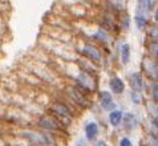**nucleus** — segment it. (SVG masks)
Masks as SVG:
<instances>
[{
	"mask_svg": "<svg viewBox=\"0 0 158 146\" xmlns=\"http://www.w3.org/2000/svg\"><path fill=\"white\" fill-rule=\"evenodd\" d=\"M156 0H135V6H134V11L137 12H142L146 15L152 16L153 8L156 6Z\"/></svg>",
	"mask_w": 158,
	"mask_h": 146,
	"instance_id": "obj_20",
	"label": "nucleus"
},
{
	"mask_svg": "<svg viewBox=\"0 0 158 146\" xmlns=\"http://www.w3.org/2000/svg\"><path fill=\"white\" fill-rule=\"evenodd\" d=\"M63 96L71 102L76 109L80 110H90L92 106L94 105L93 97L85 94L84 92H81L80 89H77L72 82H68L63 86Z\"/></svg>",
	"mask_w": 158,
	"mask_h": 146,
	"instance_id": "obj_5",
	"label": "nucleus"
},
{
	"mask_svg": "<svg viewBox=\"0 0 158 146\" xmlns=\"http://www.w3.org/2000/svg\"><path fill=\"white\" fill-rule=\"evenodd\" d=\"M89 145H90V144L88 142L84 136H82V137H78V138L74 141V144H73V146H89Z\"/></svg>",
	"mask_w": 158,
	"mask_h": 146,
	"instance_id": "obj_26",
	"label": "nucleus"
},
{
	"mask_svg": "<svg viewBox=\"0 0 158 146\" xmlns=\"http://www.w3.org/2000/svg\"><path fill=\"white\" fill-rule=\"evenodd\" d=\"M142 121L143 117L139 116L137 112L126 110V112H124V117H122L121 130L126 133V134H131V133H134L142 126Z\"/></svg>",
	"mask_w": 158,
	"mask_h": 146,
	"instance_id": "obj_11",
	"label": "nucleus"
},
{
	"mask_svg": "<svg viewBox=\"0 0 158 146\" xmlns=\"http://www.w3.org/2000/svg\"><path fill=\"white\" fill-rule=\"evenodd\" d=\"M126 96H128L129 102L133 106H135V108H141V106H143L145 101H146L145 93H138V92L128 90V92H126Z\"/></svg>",
	"mask_w": 158,
	"mask_h": 146,
	"instance_id": "obj_21",
	"label": "nucleus"
},
{
	"mask_svg": "<svg viewBox=\"0 0 158 146\" xmlns=\"http://www.w3.org/2000/svg\"><path fill=\"white\" fill-rule=\"evenodd\" d=\"M124 112H125V110L117 108L114 110H112V112L106 113V121H108L109 126H110L112 129L116 130V129H120V127H121L122 117H124Z\"/></svg>",
	"mask_w": 158,
	"mask_h": 146,
	"instance_id": "obj_18",
	"label": "nucleus"
},
{
	"mask_svg": "<svg viewBox=\"0 0 158 146\" xmlns=\"http://www.w3.org/2000/svg\"><path fill=\"white\" fill-rule=\"evenodd\" d=\"M138 70L143 74V77L148 81H156L158 82V60L149 57L146 55H142L139 60Z\"/></svg>",
	"mask_w": 158,
	"mask_h": 146,
	"instance_id": "obj_10",
	"label": "nucleus"
},
{
	"mask_svg": "<svg viewBox=\"0 0 158 146\" xmlns=\"http://www.w3.org/2000/svg\"><path fill=\"white\" fill-rule=\"evenodd\" d=\"M76 70L77 72L71 77V82L77 89L84 92L85 94L93 97L96 93H97V90L100 89V77L94 76V74H92V73H88L85 70L78 69L77 66H76Z\"/></svg>",
	"mask_w": 158,
	"mask_h": 146,
	"instance_id": "obj_3",
	"label": "nucleus"
},
{
	"mask_svg": "<svg viewBox=\"0 0 158 146\" xmlns=\"http://www.w3.org/2000/svg\"><path fill=\"white\" fill-rule=\"evenodd\" d=\"M82 36L86 37V39H89V40H92V41L96 43L98 47H101L105 51L106 55H110V53H112L113 44H114V41L118 39L116 36H113L110 32L105 31L104 28H101V27H97L96 24H94V28L92 29L89 33L82 35Z\"/></svg>",
	"mask_w": 158,
	"mask_h": 146,
	"instance_id": "obj_6",
	"label": "nucleus"
},
{
	"mask_svg": "<svg viewBox=\"0 0 158 146\" xmlns=\"http://www.w3.org/2000/svg\"><path fill=\"white\" fill-rule=\"evenodd\" d=\"M74 53L80 59L88 60L90 63L98 65L102 69V72L104 70H110L116 68L112 61L110 55H106L102 48L84 36L77 39V41L74 43Z\"/></svg>",
	"mask_w": 158,
	"mask_h": 146,
	"instance_id": "obj_1",
	"label": "nucleus"
},
{
	"mask_svg": "<svg viewBox=\"0 0 158 146\" xmlns=\"http://www.w3.org/2000/svg\"><path fill=\"white\" fill-rule=\"evenodd\" d=\"M20 138L27 141L28 146H59L57 137L43 131L37 127H27L20 130Z\"/></svg>",
	"mask_w": 158,
	"mask_h": 146,
	"instance_id": "obj_4",
	"label": "nucleus"
},
{
	"mask_svg": "<svg viewBox=\"0 0 158 146\" xmlns=\"http://www.w3.org/2000/svg\"><path fill=\"white\" fill-rule=\"evenodd\" d=\"M94 96H96V104L104 113H109L118 108L116 97L108 89H98Z\"/></svg>",
	"mask_w": 158,
	"mask_h": 146,
	"instance_id": "obj_12",
	"label": "nucleus"
},
{
	"mask_svg": "<svg viewBox=\"0 0 158 146\" xmlns=\"http://www.w3.org/2000/svg\"><path fill=\"white\" fill-rule=\"evenodd\" d=\"M82 131H84V137L89 144L96 142L100 138L101 134V123L97 119H89L84 123L82 126Z\"/></svg>",
	"mask_w": 158,
	"mask_h": 146,
	"instance_id": "obj_14",
	"label": "nucleus"
},
{
	"mask_svg": "<svg viewBox=\"0 0 158 146\" xmlns=\"http://www.w3.org/2000/svg\"><path fill=\"white\" fill-rule=\"evenodd\" d=\"M92 146H110V144L106 140H102V138H98L96 142L92 144Z\"/></svg>",
	"mask_w": 158,
	"mask_h": 146,
	"instance_id": "obj_28",
	"label": "nucleus"
},
{
	"mask_svg": "<svg viewBox=\"0 0 158 146\" xmlns=\"http://www.w3.org/2000/svg\"><path fill=\"white\" fill-rule=\"evenodd\" d=\"M145 39H149V40H156L158 41V24L156 23H152L149 24V27L146 28V31L142 33Z\"/></svg>",
	"mask_w": 158,
	"mask_h": 146,
	"instance_id": "obj_23",
	"label": "nucleus"
},
{
	"mask_svg": "<svg viewBox=\"0 0 158 146\" xmlns=\"http://www.w3.org/2000/svg\"><path fill=\"white\" fill-rule=\"evenodd\" d=\"M129 0H102L100 8H104L109 12H112L113 15H120V13L129 11Z\"/></svg>",
	"mask_w": 158,
	"mask_h": 146,
	"instance_id": "obj_15",
	"label": "nucleus"
},
{
	"mask_svg": "<svg viewBox=\"0 0 158 146\" xmlns=\"http://www.w3.org/2000/svg\"><path fill=\"white\" fill-rule=\"evenodd\" d=\"M35 125H36L35 127H37V129H40L43 131L49 133V134H53L55 137H60L67 133V129L61 126L57 122V119L53 116H51L49 113H44V114L37 116Z\"/></svg>",
	"mask_w": 158,
	"mask_h": 146,
	"instance_id": "obj_7",
	"label": "nucleus"
},
{
	"mask_svg": "<svg viewBox=\"0 0 158 146\" xmlns=\"http://www.w3.org/2000/svg\"><path fill=\"white\" fill-rule=\"evenodd\" d=\"M141 146H158V136L156 134H145L142 138Z\"/></svg>",
	"mask_w": 158,
	"mask_h": 146,
	"instance_id": "obj_24",
	"label": "nucleus"
},
{
	"mask_svg": "<svg viewBox=\"0 0 158 146\" xmlns=\"http://www.w3.org/2000/svg\"><path fill=\"white\" fill-rule=\"evenodd\" d=\"M94 24L97 27L104 28L105 31H108V32H110L113 36L122 37L120 33V29H118V25H117L116 15H113L112 12L104 10V8H100L97 16L94 17Z\"/></svg>",
	"mask_w": 158,
	"mask_h": 146,
	"instance_id": "obj_8",
	"label": "nucleus"
},
{
	"mask_svg": "<svg viewBox=\"0 0 158 146\" xmlns=\"http://www.w3.org/2000/svg\"><path fill=\"white\" fill-rule=\"evenodd\" d=\"M142 49H143V55L158 60V41H156V40H149V39L143 37V40H142Z\"/></svg>",
	"mask_w": 158,
	"mask_h": 146,
	"instance_id": "obj_19",
	"label": "nucleus"
},
{
	"mask_svg": "<svg viewBox=\"0 0 158 146\" xmlns=\"http://www.w3.org/2000/svg\"><path fill=\"white\" fill-rule=\"evenodd\" d=\"M152 21L153 23L158 24V3H156L154 8H153V12H152Z\"/></svg>",
	"mask_w": 158,
	"mask_h": 146,
	"instance_id": "obj_27",
	"label": "nucleus"
},
{
	"mask_svg": "<svg viewBox=\"0 0 158 146\" xmlns=\"http://www.w3.org/2000/svg\"><path fill=\"white\" fill-rule=\"evenodd\" d=\"M145 97L153 102L158 104V82L156 81H148L146 89H145Z\"/></svg>",
	"mask_w": 158,
	"mask_h": 146,
	"instance_id": "obj_22",
	"label": "nucleus"
},
{
	"mask_svg": "<svg viewBox=\"0 0 158 146\" xmlns=\"http://www.w3.org/2000/svg\"><path fill=\"white\" fill-rule=\"evenodd\" d=\"M76 108L65 98V97H56L51 101V104L47 108V113L53 116L57 122L65 129H69L76 118Z\"/></svg>",
	"mask_w": 158,
	"mask_h": 146,
	"instance_id": "obj_2",
	"label": "nucleus"
},
{
	"mask_svg": "<svg viewBox=\"0 0 158 146\" xmlns=\"http://www.w3.org/2000/svg\"><path fill=\"white\" fill-rule=\"evenodd\" d=\"M117 146H135V145L133 142V140H131L130 134H126V133H125L124 136H121L120 138H118Z\"/></svg>",
	"mask_w": 158,
	"mask_h": 146,
	"instance_id": "obj_25",
	"label": "nucleus"
},
{
	"mask_svg": "<svg viewBox=\"0 0 158 146\" xmlns=\"http://www.w3.org/2000/svg\"><path fill=\"white\" fill-rule=\"evenodd\" d=\"M106 85H108V90L116 97H124L128 92V86H126V81L125 78L118 74L117 70H110L109 76L106 80Z\"/></svg>",
	"mask_w": 158,
	"mask_h": 146,
	"instance_id": "obj_9",
	"label": "nucleus"
},
{
	"mask_svg": "<svg viewBox=\"0 0 158 146\" xmlns=\"http://www.w3.org/2000/svg\"><path fill=\"white\" fill-rule=\"evenodd\" d=\"M116 19H117V25H118V29H120L121 36L130 33V31L133 29V15L129 11H125L120 13V15H117Z\"/></svg>",
	"mask_w": 158,
	"mask_h": 146,
	"instance_id": "obj_16",
	"label": "nucleus"
},
{
	"mask_svg": "<svg viewBox=\"0 0 158 146\" xmlns=\"http://www.w3.org/2000/svg\"><path fill=\"white\" fill-rule=\"evenodd\" d=\"M125 81H126L128 90L145 93L148 80L143 77V74L139 70H130V72H128L125 76Z\"/></svg>",
	"mask_w": 158,
	"mask_h": 146,
	"instance_id": "obj_13",
	"label": "nucleus"
},
{
	"mask_svg": "<svg viewBox=\"0 0 158 146\" xmlns=\"http://www.w3.org/2000/svg\"><path fill=\"white\" fill-rule=\"evenodd\" d=\"M150 23H152V16L150 15L134 11V13H133V27L135 28L137 32L143 33Z\"/></svg>",
	"mask_w": 158,
	"mask_h": 146,
	"instance_id": "obj_17",
	"label": "nucleus"
},
{
	"mask_svg": "<svg viewBox=\"0 0 158 146\" xmlns=\"http://www.w3.org/2000/svg\"><path fill=\"white\" fill-rule=\"evenodd\" d=\"M156 2H157V3H158V0H156Z\"/></svg>",
	"mask_w": 158,
	"mask_h": 146,
	"instance_id": "obj_29",
	"label": "nucleus"
}]
</instances>
